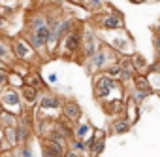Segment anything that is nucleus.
I'll use <instances>...</instances> for the list:
<instances>
[{
    "label": "nucleus",
    "instance_id": "f257e3e1",
    "mask_svg": "<svg viewBox=\"0 0 160 157\" xmlns=\"http://www.w3.org/2000/svg\"><path fill=\"white\" fill-rule=\"evenodd\" d=\"M92 82V97L96 102L111 100V99H124L126 97V85L119 80L109 78L106 72H98L91 76Z\"/></svg>",
    "mask_w": 160,
    "mask_h": 157
},
{
    "label": "nucleus",
    "instance_id": "f03ea898",
    "mask_svg": "<svg viewBox=\"0 0 160 157\" xmlns=\"http://www.w3.org/2000/svg\"><path fill=\"white\" fill-rule=\"evenodd\" d=\"M119 59H121V55H119V53H117L109 44L102 42L100 49H98V51H96L89 61H85V62H83V66H85L87 74H89V76H92V74L104 72L108 66H111V64L119 62Z\"/></svg>",
    "mask_w": 160,
    "mask_h": 157
},
{
    "label": "nucleus",
    "instance_id": "7ed1b4c3",
    "mask_svg": "<svg viewBox=\"0 0 160 157\" xmlns=\"http://www.w3.org/2000/svg\"><path fill=\"white\" fill-rule=\"evenodd\" d=\"M83 27L85 23H79L62 38L60 47H58V55L62 59H72V61H81V40H83Z\"/></svg>",
    "mask_w": 160,
    "mask_h": 157
},
{
    "label": "nucleus",
    "instance_id": "20e7f679",
    "mask_svg": "<svg viewBox=\"0 0 160 157\" xmlns=\"http://www.w3.org/2000/svg\"><path fill=\"white\" fill-rule=\"evenodd\" d=\"M62 106H64V99L51 93V91H43L40 95L38 104L34 106V117H45V119H58L62 114Z\"/></svg>",
    "mask_w": 160,
    "mask_h": 157
},
{
    "label": "nucleus",
    "instance_id": "39448f33",
    "mask_svg": "<svg viewBox=\"0 0 160 157\" xmlns=\"http://www.w3.org/2000/svg\"><path fill=\"white\" fill-rule=\"evenodd\" d=\"M10 47H12V53H13V61L27 62V64H30V66L42 62L40 55L34 51V47L27 42V38H25L23 34H19V36H15V38H10Z\"/></svg>",
    "mask_w": 160,
    "mask_h": 157
},
{
    "label": "nucleus",
    "instance_id": "423d86ee",
    "mask_svg": "<svg viewBox=\"0 0 160 157\" xmlns=\"http://www.w3.org/2000/svg\"><path fill=\"white\" fill-rule=\"evenodd\" d=\"M89 23H91L96 30H102V32H113V30H122V29H126L124 15H117V14H104V12L91 14Z\"/></svg>",
    "mask_w": 160,
    "mask_h": 157
},
{
    "label": "nucleus",
    "instance_id": "0eeeda50",
    "mask_svg": "<svg viewBox=\"0 0 160 157\" xmlns=\"http://www.w3.org/2000/svg\"><path fill=\"white\" fill-rule=\"evenodd\" d=\"M102 36H100V32L91 25V23H85V27H83V40H81V61L79 62H85V61H89L98 49H100V46H102Z\"/></svg>",
    "mask_w": 160,
    "mask_h": 157
},
{
    "label": "nucleus",
    "instance_id": "6e6552de",
    "mask_svg": "<svg viewBox=\"0 0 160 157\" xmlns=\"http://www.w3.org/2000/svg\"><path fill=\"white\" fill-rule=\"evenodd\" d=\"M102 40L106 44H109L119 55H132V53H136V44H134L130 32H126V29L108 32V38H102Z\"/></svg>",
    "mask_w": 160,
    "mask_h": 157
},
{
    "label": "nucleus",
    "instance_id": "1a4fd4ad",
    "mask_svg": "<svg viewBox=\"0 0 160 157\" xmlns=\"http://www.w3.org/2000/svg\"><path fill=\"white\" fill-rule=\"evenodd\" d=\"M49 34H51V30H49V27H45V29H40V30H23V36L27 38V42L34 47V51L40 55V59L42 61H47L49 59V55H47V38H49Z\"/></svg>",
    "mask_w": 160,
    "mask_h": 157
},
{
    "label": "nucleus",
    "instance_id": "9d476101",
    "mask_svg": "<svg viewBox=\"0 0 160 157\" xmlns=\"http://www.w3.org/2000/svg\"><path fill=\"white\" fill-rule=\"evenodd\" d=\"M0 104L15 116H21L25 112V102H23L21 91L13 89V87H4L0 91Z\"/></svg>",
    "mask_w": 160,
    "mask_h": 157
},
{
    "label": "nucleus",
    "instance_id": "9b49d317",
    "mask_svg": "<svg viewBox=\"0 0 160 157\" xmlns=\"http://www.w3.org/2000/svg\"><path fill=\"white\" fill-rule=\"evenodd\" d=\"M60 117L64 121H68L70 125H75L77 121L83 119V108L77 100H70V99H64V106H62V114Z\"/></svg>",
    "mask_w": 160,
    "mask_h": 157
},
{
    "label": "nucleus",
    "instance_id": "f8f14e48",
    "mask_svg": "<svg viewBox=\"0 0 160 157\" xmlns=\"http://www.w3.org/2000/svg\"><path fill=\"white\" fill-rule=\"evenodd\" d=\"M47 27V15L42 10H30L25 15V30H40Z\"/></svg>",
    "mask_w": 160,
    "mask_h": 157
},
{
    "label": "nucleus",
    "instance_id": "ddd939ff",
    "mask_svg": "<svg viewBox=\"0 0 160 157\" xmlns=\"http://www.w3.org/2000/svg\"><path fill=\"white\" fill-rule=\"evenodd\" d=\"M100 108L106 116L109 117H121L124 116V108H126V100L124 99H111V100H104L100 102Z\"/></svg>",
    "mask_w": 160,
    "mask_h": 157
},
{
    "label": "nucleus",
    "instance_id": "4468645a",
    "mask_svg": "<svg viewBox=\"0 0 160 157\" xmlns=\"http://www.w3.org/2000/svg\"><path fill=\"white\" fill-rule=\"evenodd\" d=\"M106 140H108V133H106L104 129H96L92 140L87 142V146H89V155H91V157L102 155V151L106 149Z\"/></svg>",
    "mask_w": 160,
    "mask_h": 157
},
{
    "label": "nucleus",
    "instance_id": "2eb2a0df",
    "mask_svg": "<svg viewBox=\"0 0 160 157\" xmlns=\"http://www.w3.org/2000/svg\"><path fill=\"white\" fill-rule=\"evenodd\" d=\"M94 131H96V129L92 127V123L83 117L81 121H77V123L73 125V138L83 140V142H91L92 136H94Z\"/></svg>",
    "mask_w": 160,
    "mask_h": 157
},
{
    "label": "nucleus",
    "instance_id": "dca6fc26",
    "mask_svg": "<svg viewBox=\"0 0 160 157\" xmlns=\"http://www.w3.org/2000/svg\"><path fill=\"white\" fill-rule=\"evenodd\" d=\"M119 66H121V82L124 84V85H128V84H132L134 82V78L138 76V72H136V68H134V64H132V59H130V55H121V59H119Z\"/></svg>",
    "mask_w": 160,
    "mask_h": 157
},
{
    "label": "nucleus",
    "instance_id": "f3484780",
    "mask_svg": "<svg viewBox=\"0 0 160 157\" xmlns=\"http://www.w3.org/2000/svg\"><path fill=\"white\" fill-rule=\"evenodd\" d=\"M132 127H134V125H132L124 116H121V117H113L111 123H109V127H108V134H113V136L128 134V133L132 131Z\"/></svg>",
    "mask_w": 160,
    "mask_h": 157
},
{
    "label": "nucleus",
    "instance_id": "a211bd4d",
    "mask_svg": "<svg viewBox=\"0 0 160 157\" xmlns=\"http://www.w3.org/2000/svg\"><path fill=\"white\" fill-rule=\"evenodd\" d=\"M25 85H32V87H36L38 91H49V85H47V82L43 80V76L38 72V70H30L27 76H25Z\"/></svg>",
    "mask_w": 160,
    "mask_h": 157
},
{
    "label": "nucleus",
    "instance_id": "6ab92c4d",
    "mask_svg": "<svg viewBox=\"0 0 160 157\" xmlns=\"http://www.w3.org/2000/svg\"><path fill=\"white\" fill-rule=\"evenodd\" d=\"M124 100H126V108H124V117L132 123V125H136L138 121H139V116H141V112H139V104L138 102H134L132 100V97L126 93V97H124Z\"/></svg>",
    "mask_w": 160,
    "mask_h": 157
},
{
    "label": "nucleus",
    "instance_id": "aec40b11",
    "mask_svg": "<svg viewBox=\"0 0 160 157\" xmlns=\"http://www.w3.org/2000/svg\"><path fill=\"white\" fill-rule=\"evenodd\" d=\"M40 95H42V91H38V89H36V87H32V85H23V89H21L23 102H25L27 106H32V108L38 104Z\"/></svg>",
    "mask_w": 160,
    "mask_h": 157
},
{
    "label": "nucleus",
    "instance_id": "412c9836",
    "mask_svg": "<svg viewBox=\"0 0 160 157\" xmlns=\"http://www.w3.org/2000/svg\"><path fill=\"white\" fill-rule=\"evenodd\" d=\"M40 142L43 146H47L51 151H55L58 157H64V153L68 151V142H62V140H57V138H43Z\"/></svg>",
    "mask_w": 160,
    "mask_h": 157
},
{
    "label": "nucleus",
    "instance_id": "4be33fe9",
    "mask_svg": "<svg viewBox=\"0 0 160 157\" xmlns=\"http://www.w3.org/2000/svg\"><path fill=\"white\" fill-rule=\"evenodd\" d=\"M130 59H132V64H134V68H136V72H138V74H147V72H149L151 62L145 59V55H143V53L136 51V53H132V55H130Z\"/></svg>",
    "mask_w": 160,
    "mask_h": 157
},
{
    "label": "nucleus",
    "instance_id": "5701e85b",
    "mask_svg": "<svg viewBox=\"0 0 160 157\" xmlns=\"http://www.w3.org/2000/svg\"><path fill=\"white\" fill-rule=\"evenodd\" d=\"M134 89H138V91H143V93H147L149 97L152 95V87H151V84H149V78H147V74H138L136 78H134V82L130 84Z\"/></svg>",
    "mask_w": 160,
    "mask_h": 157
},
{
    "label": "nucleus",
    "instance_id": "b1692460",
    "mask_svg": "<svg viewBox=\"0 0 160 157\" xmlns=\"http://www.w3.org/2000/svg\"><path fill=\"white\" fill-rule=\"evenodd\" d=\"M23 85H25V78L19 74V72H15V70H10L8 72V87H13V89H23Z\"/></svg>",
    "mask_w": 160,
    "mask_h": 157
},
{
    "label": "nucleus",
    "instance_id": "393cba45",
    "mask_svg": "<svg viewBox=\"0 0 160 157\" xmlns=\"http://www.w3.org/2000/svg\"><path fill=\"white\" fill-rule=\"evenodd\" d=\"M17 123H19V116L12 114V112H8V110H4V114L0 116V127H2V129L17 127Z\"/></svg>",
    "mask_w": 160,
    "mask_h": 157
},
{
    "label": "nucleus",
    "instance_id": "a878e982",
    "mask_svg": "<svg viewBox=\"0 0 160 157\" xmlns=\"http://www.w3.org/2000/svg\"><path fill=\"white\" fill-rule=\"evenodd\" d=\"M0 59H4L6 62H13V53H12V47H10V40L0 36Z\"/></svg>",
    "mask_w": 160,
    "mask_h": 157
},
{
    "label": "nucleus",
    "instance_id": "bb28decb",
    "mask_svg": "<svg viewBox=\"0 0 160 157\" xmlns=\"http://www.w3.org/2000/svg\"><path fill=\"white\" fill-rule=\"evenodd\" d=\"M108 4V0H83V8L89 14H98L102 12V8Z\"/></svg>",
    "mask_w": 160,
    "mask_h": 157
},
{
    "label": "nucleus",
    "instance_id": "cd10ccee",
    "mask_svg": "<svg viewBox=\"0 0 160 157\" xmlns=\"http://www.w3.org/2000/svg\"><path fill=\"white\" fill-rule=\"evenodd\" d=\"M68 148H70V149H75L77 153H81V155H87V153H89V146H87V142L77 140V138H72V140L68 142Z\"/></svg>",
    "mask_w": 160,
    "mask_h": 157
},
{
    "label": "nucleus",
    "instance_id": "c85d7f7f",
    "mask_svg": "<svg viewBox=\"0 0 160 157\" xmlns=\"http://www.w3.org/2000/svg\"><path fill=\"white\" fill-rule=\"evenodd\" d=\"M147 78H149V84L152 87V93H160V72H147Z\"/></svg>",
    "mask_w": 160,
    "mask_h": 157
},
{
    "label": "nucleus",
    "instance_id": "c756f323",
    "mask_svg": "<svg viewBox=\"0 0 160 157\" xmlns=\"http://www.w3.org/2000/svg\"><path fill=\"white\" fill-rule=\"evenodd\" d=\"M126 93L132 97V100L134 102H138V104H141L145 99H149V95L147 93H143V91H138V89H134V87H130V89H126Z\"/></svg>",
    "mask_w": 160,
    "mask_h": 157
},
{
    "label": "nucleus",
    "instance_id": "7c9ffc66",
    "mask_svg": "<svg viewBox=\"0 0 160 157\" xmlns=\"http://www.w3.org/2000/svg\"><path fill=\"white\" fill-rule=\"evenodd\" d=\"M13 155H15V157H34V149H32L30 144H27V146H19V148L13 151Z\"/></svg>",
    "mask_w": 160,
    "mask_h": 157
},
{
    "label": "nucleus",
    "instance_id": "2f4dec72",
    "mask_svg": "<svg viewBox=\"0 0 160 157\" xmlns=\"http://www.w3.org/2000/svg\"><path fill=\"white\" fill-rule=\"evenodd\" d=\"M104 72H106L109 78H113V80H119V82H121V74H122V72H121V66H119V62H115V64L108 66Z\"/></svg>",
    "mask_w": 160,
    "mask_h": 157
},
{
    "label": "nucleus",
    "instance_id": "473e14b6",
    "mask_svg": "<svg viewBox=\"0 0 160 157\" xmlns=\"http://www.w3.org/2000/svg\"><path fill=\"white\" fill-rule=\"evenodd\" d=\"M0 6H4L8 10H15L19 6V0H0Z\"/></svg>",
    "mask_w": 160,
    "mask_h": 157
},
{
    "label": "nucleus",
    "instance_id": "72a5a7b5",
    "mask_svg": "<svg viewBox=\"0 0 160 157\" xmlns=\"http://www.w3.org/2000/svg\"><path fill=\"white\" fill-rule=\"evenodd\" d=\"M45 82H47V85L51 87V85H57L58 84V76L55 74V72H51V74H47L45 76Z\"/></svg>",
    "mask_w": 160,
    "mask_h": 157
},
{
    "label": "nucleus",
    "instance_id": "f704fd0d",
    "mask_svg": "<svg viewBox=\"0 0 160 157\" xmlns=\"http://www.w3.org/2000/svg\"><path fill=\"white\" fill-rule=\"evenodd\" d=\"M40 153H42V157H58L55 151H51V149H49L47 146H43V144L40 146Z\"/></svg>",
    "mask_w": 160,
    "mask_h": 157
},
{
    "label": "nucleus",
    "instance_id": "c9c22d12",
    "mask_svg": "<svg viewBox=\"0 0 160 157\" xmlns=\"http://www.w3.org/2000/svg\"><path fill=\"white\" fill-rule=\"evenodd\" d=\"M4 87H8V72L0 70V91H2Z\"/></svg>",
    "mask_w": 160,
    "mask_h": 157
},
{
    "label": "nucleus",
    "instance_id": "e433bc0d",
    "mask_svg": "<svg viewBox=\"0 0 160 157\" xmlns=\"http://www.w3.org/2000/svg\"><path fill=\"white\" fill-rule=\"evenodd\" d=\"M152 47L156 51V57H160V36H152Z\"/></svg>",
    "mask_w": 160,
    "mask_h": 157
},
{
    "label": "nucleus",
    "instance_id": "4c0bfd02",
    "mask_svg": "<svg viewBox=\"0 0 160 157\" xmlns=\"http://www.w3.org/2000/svg\"><path fill=\"white\" fill-rule=\"evenodd\" d=\"M64 157H81V153H77L75 149H70V148H68V151L64 153Z\"/></svg>",
    "mask_w": 160,
    "mask_h": 157
},
{
    "label": "nucleus",
    "instance_id": "58836bf2",
    "mask_svg": "<svg viewBox=\"0 0 160 157\" xmlns=\"http://www.w3.org/2000/svg\"><path fill=\"white\" fill-rule=\"evenodd\" d=\"M8 29V17H0V32Z\"/></svg>",
    "mask_w": 160,
    "mask_h": 157
},
{
    "label": "nucleus",
    "instance_id": "ea45409f",
    "mask_svg": "<svg viewBox=\"0 0 160 157\" xmlns=\"http://www.w3.org/2000/svg\"><path fill=\"white\" fill-rule=\"evenodd\" d=\"M152 36H160V23L152 25Z\"/></svg>",
    "mask_w": 160,
    "mask_h": 157
},
{
    "label": "nucleus",
    "instance_id": "a19ab883",
    "mask_svg": "<svg viewBox=\"0 0 160 157\" xmlns=\"http://www.w3.org/2000/svg\"><path fill=\"white\" fill-rule=\"evenodd\" d=\"M132 4H145V0H130Z\"/></svg>",
    "mask_w": 160,
    "mask_h": 157
},
{
    "label": "nucleus",
    "instance_id": "79ce46f5",
    "mask_svg": "<svg viewBox=\"0 0 160 157\" xmlns=\"http://www.w3.org/2000/svg\"><path fill=\"white\" fill-rule=\"evenodd\" d=\"M4 110H6V108H4L2 104H0V116H2V114H4Z\"/></svg>",
    "mask_w": 160,
    "mask_h": 157
},
{
    "label": "nucleus",
    "instance_id": "37998d69",
    "mask_svg": "<svg viewBox=\"0 0 160 157\" xmlns=\"http://www.w3.org/2000/svg\"><path fill=\"white\" fill-rule=\"evenodd\" d=\"M145 2H160V0H145Z\"/></svg>",
    "mask_w": 160,
    "mask_h": 157
},
{
    "label": "nucleus",
    "instance_id": "c03bdc74",
    "mask_svg": "<svg viewBox=\"0 0 160 157\" xmlns=\"http://www.w3.org/2000/svg\"><path fill=\"white\" fill-rule=\"evenodd\" d=\"M81 157H91V155H89V153H87V155H81Z\"/></svg>",
    "mask_w": 160,
    "mask_h": 157
},
{
    "label": "nucleus",
    "instance_id": "a18cd8bd",
    "mask_svg": "<svg viewBox=\"0 0 160 157\" xmlns=\"http://www.w3.org/2000/svg\"><path fill=\"white\" fill-rule=\"evenodd\" d=\"M156 59H158V61H160V57H156Z\"/></svg>",
    "mask_w": 160,
    "mask_h": 157
},
{
    "label": "nucleus",
    "instance_id": "49530a36",
    "mask_svg": "<svg viewBox=\"0 0 160 157\" xmlns=\"http://www.w3.org/2000/svg\"><path fill=\"white\" fill-rule=\"evenodd\" d=\"M158 23H160V17H158Z\"/></svg>",
    "mask_w": 160,
    "mask_h": 157
},
{
    "label": "nucleus",
    "instance_id": "de8ad7c7",
    "mask_svg": "<svg viewBox=\"0 0 160 157\" xmlns=\"http://www.w3.org/2000/svg\"><path fill=\"white\" fill-rule=\"evenodd\" d=\"M158 97H160V93H158Z\"/></svg>",
    "mask_w": 160,
    "mask_h": 157
}]
</instances>
